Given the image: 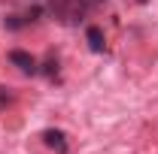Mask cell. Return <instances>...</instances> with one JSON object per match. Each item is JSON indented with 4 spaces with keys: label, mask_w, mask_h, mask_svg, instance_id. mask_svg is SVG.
<instances>
[{
    "label": "cell",
    "mask_w": 158,
    "mask_h": 154,
    "mask_svg": "<svg viewBox=\"0 0 158 154\" xmlns=\"http://www.w3.org/2000/svg\"><path fill=\"white\" fill-rule=\"evenodd\" d=\"M49 12L55 15L58 21H67V24H73L85 15V0H55L52 6H49Z\"/></svg>",
    "instance_id": "cell-1"
},
{
    "label": "cell",
    "mask_w": 158,
    "mask_h": 154,
    "mask_svg": "<svg viewBox=\"0 0 158 154\" xmlns=\"http://www.w3.org/2000/svg\"><path fill=\"white\" fill-rule=\"evenodd\" d=\"M9 103H12V91L0 85V109H3V106H9Z\"/></svg>",
    "instance_id": "cell-7"
},
{
    "label": "cell",
    "mask_w": 158,
    "mask_h": 154,
    "mask_svg": "<svg viewBox=\"0 0 158 154\" xmlns=\"http://www.w3.org/2000/svg\"><path fill=\"white\" fill-rule=\"evenodd\" d=\"M43 73H46V76H55V73H58V58H46V64H43Z\"/></svg>",
    "instance_id": "cell-6"
},
{
    "label": "cell",
    "mask_w": 158,
    "mask_h": 154,
    "mask_svg": "<svg viewBox=\"0 0 158 154\" xmlns=\"http://www.w3.org/2000/svg\"><path fill=\"white\" fill-rule=\"evenodd\" d=\"M9 64H12V67H19L21 73H27V76H34V73L40 70L37 58H34L31 52H21V48H12V52H9Z\"/></svg>",
    "instance_id": "cell-2"
},
{
    "label": "cell",
    "mask_w": 158,
    "mask_h": 154,
    "mask_svg": "<svg viewBox=\"0 0 158 154\" xmlns=\"http://www.w3.org/2000/svg\"><path fill=\"white\" fill-rule=\"evenodd\" d=\"M43 142H46L55 154H67V136H64V130H55V127L43 130Z\"/></svg>",
    "instance_id": "cell-3"
},
{
    "label": "cell",
    "mask_w": 158,
    "mask_h": 154,
    "mask_svg": "<svg viewBox=\"0 0 158 154\" xmlns=\"http://www.w3.org/2000/svg\"><path fill=\"white\" fill-rule=\"evenodd\" d=\"M85 39H88V48H91V52H103V48H106V37H103V30H100V27H88V30H85Z\"/></svg>",
    "instance_id": "cell-4"
},
{
    "label": "cell",
    "mask_w": 158,
    "mask_h": 154,
    "mask_svg": "<svg viewBox=\"0 0 158 154\" xmlns=\"http://www.w3.org/2000/svg\"><path fill=\"white\" fill-rule=\"evenodd\" d=\"M137 3H146V0H137Z\"/></svg>",
    "instance_id": "cell-8"
},
{
    "label": "cell",
    "mask_w": 158,
    "mask_h": 154,
    "mask_svg": "<svg viewBox=\"0 0 158 154\" xmlns=\"http://www.w3.org/2000/svg\"><path fill=\"white\" fill-rule=\"evenodd\" d=\"M9 30H19V27H24L27 21H24V15H6V21H3Z\"/></svg>",
    "instance_id": "cell-5"
}]
</instances>
